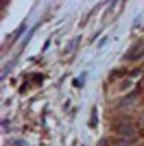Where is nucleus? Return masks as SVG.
I'll list each match as a JSON object with an SVG mask.
<instances>
[{
	"mask_svg": "<svg viewBox=\"0 0 144 146\" xmlns=\"http://www.w3.org/2000/svg\"><path fill=\"white\" fill-rule=\"evenodd\" d=\"M49 45H50V40H46V44H45V46H43V51H46V48L49 46Z\"/></svg>",
	"mask_w": 144,
	"mask_h": 146,
	"instance_id": "nucleus-8",
	"label": "nucleus"
},
{
	"mask_svg": "<svg viewBox=\"0 0 144 146\" xmlns=\"http://www.w3.org/2000/svg\"><path fill=\"white\" fill-rule=\"evenodd\" d=\"M98 124V113H97V108L93 107L92 110V113H91V119L89 122V126L91 127H95Z\"/></svg>",
	"mask_w": 144,
	"mask_h": 146,
	"instance_id": "nucleus-1",
	"label": "nucleus"
},
{
	"mask_svg": "<svg viewBox=\"0 0 144 146\" xmlns=\"http://www.w3.org/2000/svg\"><path fill=\"white\" fill-rule=\"evenodd\" d=\"M124 74V72H122L121 70H114L109 77V80L110 81H114L115 79L118 78H120L122 75Z\"/></svg>",
	"mask_w": 144,
	"mask_h": 146,
	"instance_id": "nucleus-3",
	"label": "nucleus"
},
{
	"mask_svg": "<svg viewBox=\"0 0 144 146\" xmlns=\"http://www.w3.org/2000/svg\"><path fill=\"white\" fill-rule=\"evenodd\" d=\"M96 146H109V143L106 139H100L96 144Z\"/></svg>",
	"mask_w": 144,
	"mask_h": 146,
	"instance_id": "nucleus-7",
	"label": "nucleus"
},
{
	"mask_svg": "<svg viewBox=\"0 0 144 146\" xmlns=\"http://www.w3.org/2000/svg\"><path fill=\"white\" fill-rule=\"evenodd\" d=\"M106 38H107V36H106V38H102V40H100V41H102V43H100V45H99V46H102V44H103V43L105 42Z\"/></svg>",
	"mask_w": 144,
	"mask_h": 146,
	"instance_id": "nucleus-9",
	"label": "nucleus"
},
{
	"mask_svg": "<svg viewBox=\"0 0 144 146\" xmlns=\"http://www.w3.org/2000/svg\"><path fill=\"white\" fill-rule=\"evenodd\" d=\"M38 29V25L37 26H35L33 29H31V30L28 32V34L26 35V36H25V38H24V40H23V42H22V46H26L27 44L28 43V41L30 40V38H31V36H33V34H34V32H35V31L37 30Z\"/></svg>",
	"mask_w": 144,
	"mask_h": 146,
	"instance_id": "nucleus-4",
	"label": "nucleus"
},
{
	"mask_svg": "<svg viewBox=\"0 0 144 146\" xmlns=\"http://www.w3.org/2000/svg\"><path fill=\"white\" fill-rule=\"evenodd\" d=\"M118 131L120 133V135H126V136H129L133 134V128L128 126V125H122V126H119Z\"/></svg>",
	"mask_w": 144,
	"mask_h": 146,
	"instance_id": "nucleus-2",
	"label": "nucleus"
},
{
	"mask_svg": "<svg viewBox=\"0 0 144 146\" xmlns=\"http://www.w3.org/2000/svg\"><path fill=\"white\" fill-rule=\"evenodd\" d=\"M85 75H84V76H85ZM84 76H83V74H82L79 78L73 79V86H77V87H80V86H84V83H85V77H84Z\"/></svg>",
	"mask_w": 144,
	"mask_h": 146,
	"instance_id": "nucleus-5",
	"label": "nucleus"
},
{
	"mask_svg": "<svg viewBox=\"0 0 144 146\" xmlns=\"http://www.w3.org/2000/svg\"><path fill=\"white\" fill-rule=\"evenodd\" d=\"M25 29H26V25H24V24H22L20 27H19V30H18V31H17V33H16V35H15V38H14V39H13L14 42H15V41L20 38V35L24 32Z\"/></svg>",
	"mask_w": 144,
	"mask_h": 146,
	"instance_id": "nucleus-6",
	"label": "nucleus"
}]
</instances>
